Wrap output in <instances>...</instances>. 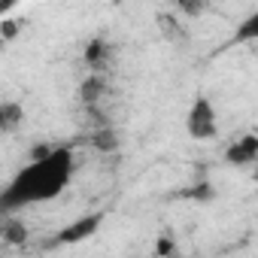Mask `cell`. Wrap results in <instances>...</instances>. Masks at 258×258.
Returning a JSON list of instances; mask_svg holds the SVG:
<instances>
[{"instance_id": "obj_16", "label": "cell", "mask_w": 258, "mask_h": 258, "mask_svg": "<svg viewBox=\"0 0 258 258\" xmlns=\"http://www.w3.org/2000/svg\"><path fill=\"white\" fill-rule=\"evenodd\" d=\"M170 258H182V255H179V252H173V255H170Z\"/></svg>"}, {"instance_id": "obj_10", "label": "cell", "mask_w": 258, "mask_h": 258, "mask_svg": "<svg viewBox=\"0 0 258 258\" xmlns=\"http://www.w3.org/2000/svg\"><path fill=\"white\" fill-rule=\"evenodd\" d=\"M94 146L100 152H115L118 149V134L112 131V127H100V131L94 134Z\"/></svg>"}, {"instance_id": "obj_5", "label": "cell", "mask_w": 258, "mask_h": 258, "mask_svg": "<svg viewBox=\"0 0 258 258\" xmlns=\"http://www.w3.org/2000/svg\"><path fill=\"white\" fill-rule=\"evenodd\" d=\"M106 58H109V46H106V40H100V37L88 40V46H85V64H88L94 73H100V70H103Z\"/></svg>"}, {"instance_id": "obj_12", "label": "cell", "mask_w": 258, "mask_h": 258, "mask_svg": "<svg viewBox=\"0 0 258 258\" xmlns=\"http://www.w3.org/2000/svg\"><path fill=\"white\" fill-rule=\"evenodd\" d=\"M173 252H176L173 237H167V234H164V237H158V255H161V258H170Z\"/></svg>"}, {"instance_id": "obj_6", "label": "cell", "mask_w": 258, "mask_h": 258, "mask_svg": "<svg viewBox=\"0 0 258 258\" xmlns=\"http://www.w3.org/2000/svg\"><path fill=\"white\" fill-rule=\"evenodd\" d=\"M19 121H25V109L16 100H4V103H0V127H4V134L16 131Z\"/></svg>"}, {"instance_id": "obj_2", "label": "cell", "mask_w": 258, "mask_h": 258, "mask_svg": "<svg viewBox=\"0 0 258 258\" xmlns=\"http://www.w3.org/2000/svg\"><path fill=\"white\" fill-rule=\"evenodd\" d=\"M216 109L210 103V97L198 94L195 103L188 106V115H185V131L191 140H213L216 137Z\"/></svg>"}, {"instance_id": "obj_14", "label": "cell", "mask_w": 258, "mask_h": 258, "mask_svg": "<svg viewBox=\"0 0 258 258\" xmlns=\"http://www.w3.org/2000/svg\"><path fill=\"white\" fill-rule=\"evenodd\" d=\"M16 31H19V28H16V22H4V40H13V37H16Z\"/></svg>"}, {"instance_id": "obj_4", "label": "cell", "mask_w": 258, "mask_h": 258, "mask_svg": "<svg viewBox=\"0 0 258 258\" xmlns=\"http://www.w3.org/2000/svg\"><path fill=\"white\" fill-rule=\"evenodd\" d=\"M225 161H228L231 167L255 164V161H258V134H246V137L234 140V143L225 149Z\"/></svg>"}, {"instance_id": "obj_11", "label": "cell", "mask_w": 258, "mask_h": 258, "mask_svg": "<svg viewBox=\"0 0 258 258\" xmlns=\"http://www.w3.org/2000/svg\"><path fill=\"white\" fill-rule=\"evenodd\" d=\"M185 198H195V201H210V198H213V185H210V182H201V185L188 188V191H185Z\"/></svg>"}, {"instance_id": "obj_9", "label": "cell", "mask_w": 258, "mask_h": 258, "mask_svg": "<svg viewBox=\"0 0 258 258\" xmlns=\"http://www.w3.org/2000/svg\"><path fill=\"white\" fill-rule=\"evenodd\" d=\"M4 240H7L10 246H19V243L28 240V228H25L22 222H16V219H7V222H4Z\"/></svg>"}, {"instance_id": "obj_8", "label": "cell", "mask_w": 258, "mask_h": 258, "mask_svg": "<svg viewBox=\"0 0 258 258\" xmlns=\"http://www.w3.org/2000/svg\"><path fill=\"white\" fill-rule=\"evenodd\" d=\"M79 94H82V100H85L88 106H94V103L100 100V94H103V79H100L97 73H91V76H88V79L82 82Z\"/></svg>"}, {"instance_id": "obj_13", "label": "cell", "mask_w": 258, "mask_h": 258, "mask_svg": "<svg viewBox=\"0 0 258 258\" xmlns=\"http://www.w3.org/2000/svg\"><path fill=\"white\" fill-rule=\"evenodd\" d=\"M176 10L185 13V16H201L204 13V4H176Z\"/></svg>"}, {"instance_id": "obj_7", "label": "cell", "mask_w": 258, "mask_h": 258, "mask_svg": "<svg viewBox=\"0 0 258 258\" xmlns=\"http://www.w3.org/2000/svg\"><path fill=\"white\" fill-rule=\"evenodd\" d=\"M252 40H258V10L249 19H243L234 31V43H252Z\"/></svg>"}, {"instance_id": "obj_15", "label": "cell", "mask_w": 258, "mask_h": 258, "mask_svg": "<svg viewBox=\"0 0 258 258\" xmlns=\"http://www.w3.org/2000/svg\"><path fill=\"white\" fill-rule=\"evenodd\" d=\"M252 179H255V182H258V167H255V170H252Z\"/></svg>"}, {"instance_id": "obj_1", "label": "cell", "mask_w": 258, "mask_h": 258, "mask_svg": "<svg viewBox=\"0 0 258 258\" xmlns=\"http://www.w3.org/2000/svg\"><path fill=\"white\" fill-rule=\"evenodd\" d=\"M70 179H73V149L55 146L46 158L31 161L7 182L4 195H0V207H4V213H13L28 204L55 201Z\"/></svg>"}, {"instance_id": "obj_3", "label": "cell", "mask_w": 258, "mask_h": 258, "mask_svg": "<svg viewBox=\"0 0 258 258\" xmlns=\"http://www.w3.org/2000/svg\"><path fill=\"white\" fill-rule=\"evenodd\" d=\"M100 222H103V216H100V213L79 216V219H73L70 225H64V228L52 237V243H49V246H76V243H82V240L94 237V234H97V228H100Z\"/></svg>"}]
</instances>
